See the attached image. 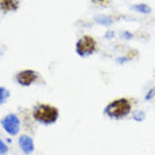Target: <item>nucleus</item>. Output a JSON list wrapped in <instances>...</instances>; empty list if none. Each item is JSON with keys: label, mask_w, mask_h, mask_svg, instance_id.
Segmentation results:
<instances>
[{"label": "nucleus", "mask_w": 155, "mask_h": 155, "mask_svg": "<svg viewBox=\"0 0 155 155\" xmlns=\"http://www.w3.org/2000/svg\"><path fill=\"white\" fill-rule=\"evenodd\" d=\"M33 117H34L35 120L41 122V124L51 125V124L57 121L58 117H59V111L53 105L41 103L34 108V110H33Z\"/></svg>", "instance_id": "nucleus-1"}, {"label": "nucleus", "mask_w": 155, "mask_h": 155, "mask_svg": "<svg viewBox=\"0 0 155 155\" xmlns=\"http://www.w3.org/2000/svg\"><path fill=\"white\" fill-rule=\"evenodd\" d=\"M131 103L127 99H118L112 101L105 108V114L112 119H122L129 114Z\"/></svg>", "instance_id": "nucleus-2"}, {"label": "nucleus", "mask_w": 155, "mask_h": 155, "mask_svg": "<svg viewBox=\"0 0 155 155\" xmlns=\"http://www.w3.org/2000/svg\"><path fill=\"white\" fill-rule=\"evenodd\" d=\"M96 50V41L90 35H85L77 41L76 52L81 57H87L93 54Z\"/></svg>", "instance_id": "nucleus-3"}, {"label": "nucleus", "mask_w": 155, "mask_h": 155, "mask_svg": "<svg viewBox=\"0 0 155 155\" xmlns=\"http://www.w3.org/2000/svg\"><path fill=\"white\" fill-rule=\"evenodd\" d=\"M4 129L10 135H16L19 131V119L16 114H8L1 120Z\"/></svg>", "instance_id": "nucleus-4"}, {"label": "nucleus", "mask_w": 155, "mask_h": 155, "mask_svg": "<svg viewBox=\"0 0 155 155\" xmlns=\"http://www.w3.org/2000/svg\"><path fill=\"white\" fill-rule=\"evenodd\" d=\"M38 79V73L32 69H25L22 70L16 75V81L19 85L23 86H30Z\"/></svg>", "instance_id": "nucleus-5"}, {"label": "nucleus", "mask_w": 155, "mask_h": 155, "mask_svg": "<svg viewBox=\"0 0 155 155\" xmlns=\"http://www.w3.org/2000/svg\"><path fill=\"white\" fill-rule=\"evenodd\" d=\"M21 6V0H0V10L4 14L16 12Z\"/></svg>", "instance_id": "nucleus-6"}, {"label": "nucleus", "mask_w": 155, "mask_h": 155, "mask_svg": "<svg viewBox=\"0 0 155 155\" xmlns=\"http://www.w3.org/2000/svg\"><path fill=\"white\" fill-rule=\"evenodd\" d=\"M18 143H19V146H21V148H22L25 154H31L32 152L34 151L33 140L28 136H22V137L19 138Z\"/></svg>", "instance_id": "nucleus-7"}, {"label": "nucleus", "mask_w": 155, "mask_h": 155, "mask_svg": "<svg viewBox=\"0 0 155 155\" xmlns=\"http://www.w3.org/2000/svg\"><path fill=\"white\" fill-rule=\"evenodd\" d=\"M9 96V92L5 87L0 86V103H4L6 100L8 99Z\"/></svg>", "instance_id": "nucleus-8"}, {"label": "nucleus", "mask_w": 155, "mask_h": 155, "mask_svg": "<svg viewBox=\"0 0 155 155\" xmlns=\"http://www.w3.org/2000/svg\"><path fill=\"white\" fill-rule=\"evenodd\" d=\"M134 9H137V12H140V13H150L151 12V8L147 7L146 5H137V6H134Z\"/></svg>", "instance_id": "nucleus-9"}, {"label": "nucleus", "mask_w": 155, "mask_h": 155, "mask_svg": "<svg viewBox=\"0 0 155 155\" xmlns=\"http://www.w3.org/2000/svg\"><path fill=\"white\" fill-rule=\"evenodd\" d=\"M8 153V147L1 139H0V155H5Z\"/></svg>", "instance_id": "nucleus-10"}, {"label": "nucleus", "mask_w": 155, "mask_h": 155, "mask_svg": "<svg viewBox=\"0 0 155 155\" xmlns=\"http://www.w3.org/2000/svg\"><path fill=\"white\" fill-rule=\"evenodd\" d=\"M134 118H135V120H143V119H144V113H143V112H139L138 114L136 113Z\"/></svg>", "instance_id": "nucleus-11"}, {"label": "nucleus", "mask_w": 155, "mask_h": 155, "mask_svg": "<svg viewBox=\"0 0 155 155\" xmlns=\"http://www.w3.org/2000/svg\"><path fill=\"white\" fill-rule=\"evenodd\" d=\"M92 1L95 2V4H102V5H105L108 2V0H92Z\"/></svg>", "instance_id": "nucleus-12"}]
</instances>
